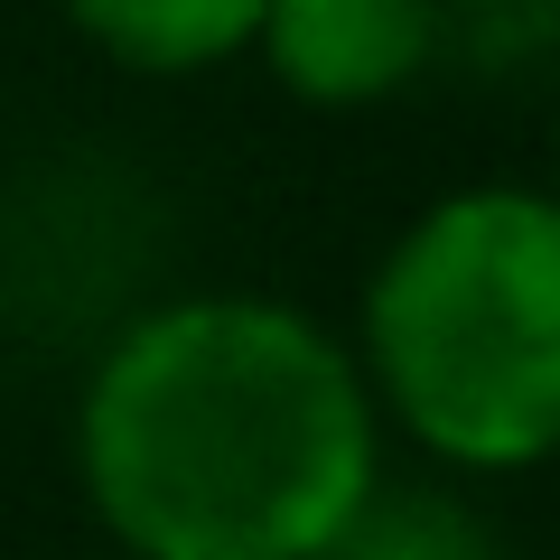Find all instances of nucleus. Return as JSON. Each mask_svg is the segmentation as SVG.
<instances>
[{"instance_id":"1","label":"nucleus","mask_w":560,"mask_h":560,"mask_svg":"<svg viewBox=\"0 0 560 560\" xmlns=\"http://www.w3.org/2000/svg\"><path fill=\"white\" fill-rule=\"evenodd\" d=\"M84 486L140 560H318L374 495V393L280 300H178L84 393Z\"/></svg>"},{"instance_id":"2","label":"nucleus","mask_w":560,"mask_h":560,"mask_svg":"<svg viewBox=\"0 0 560 560\" xmlns=\"http://www.w3.org/2000/svg\"><path fill=\"white\" fill-rule=\"evenodd\" d=\"M364 355L411 440L448 467L560 448V197L467 187L383 253Z\"/></svg>"},{"instance_id":"3","label":"nucleus","mask_w":560,"mask_h":560,"mask_svg":"<svg viewBox=\"0 0 560 560\" xmlns=\"http://www.w3.org/2000/svg\"><path fill=\"white\" fill-rule=\"evenodd\" d=\"M440 20L448 0H261L253 47L300 103L355 113V103L401 94L440 57Z\"/></svg>"},{"instance_id":"4","label":"nucleus","mask_w":560,"mask_h":560,"mask_svg":"<svg viewBox=\"0 0 560 560\" xmlns=\"http://www.w3.org/2000/svg\"><path fill=\"white\" fill-rule=\"evenodd\" d=\"M66 20L131 75H197L253 47L261 0H66Z\"/></svg>"},{"instance_id":"5","label":"nucleus","mask_w":560,"mask_h":560,"mask_svg":"<svg viewBox=\"0 0 560 560\" xmlns=\"http://www.w3.org/2000/svg\"><path fill=\"white\" fill-rule=\"evenodd\" d=\"M318 560H495V533L448 495H383L374 486Z\"/></svg>"}]
</instances>
